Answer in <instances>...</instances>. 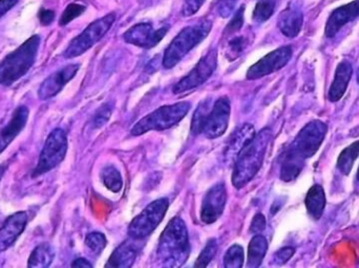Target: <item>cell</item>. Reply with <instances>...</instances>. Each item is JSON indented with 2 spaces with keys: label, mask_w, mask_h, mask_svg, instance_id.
<instances>
[{
  "label": "cell",
  "mask_w": 359,
  "mask_h": 268,
  "mask_svg": "<svg viewBox=\"0 0 359 268\" xmlns=\"http://www.w3.org/2000/svg\"><path fill=\"white\" fill-rule=\"evenodd\" d=\"M217 65V50H211L203 57L194 69L175 85L174 94H180L202 85L215 73Z\"/></svg>",
  "instance_id": "obj_10"
},
{
  "label": "cell",
  "mask_w": 359,
  "mask_h": 268,
  "mask_svg": "<svg viewBox=\"0 0 359 268\" xmlns=\"http://www.w3.org/2000/svg\"><path fill=\"white\" fill-rule=\"evenodd\" d=\"M111 115V106L109 104L103 105L101 108L98 109L96 115L94 117V123L95 128H101L105 125V124L109 122V118Z\"/></svg>",
  "instance_id": "obj_37"
},
{
  "label": "cell",
  "mask_w": 359,
  "mask_h": 268,
  "mask_svg": "<svg viewBox=\"0 0 359 268\" xmlns=\"http://www.w3.org/2000/svg\"><path fill=\"white\" fill-rule=\"evenodd\" d=\"M190 108L191 104L188 102H180L160 107L157 111L140 120L133 128L132 134L138 136L153 130L159 132L174 127L185 118Z\"/></svg>",
  "instance_id": "obj_5"
},
{
  "label": "cell",
  "mask_w": 359,
  "mask_h": 268,
  "mask_svg": "<svg viewBox=\"0 0 359 268\" xmlns=\"http://www.w3.org/2000/svg\"><path fill=\"white\" fill-rule=\"evenodd\" d=\"M27 225L25 212H17L6 218L0 227V253L8 250L25 232Z\"/></svg>",
  "instance_id": "obj_16"
},
{
  "label": "cell",
  "mask_w": 359,
  "mask_h": 268,
  "mask_svg": "<svg viewBox=\"0 0 359 268\" xmlns=\"http://www.w3.org/2000/svg\"><path fill=\"white\" fill-rule=\"evenodd\" d=\"M227 192L223 183H217L205 194L201 208V219L206 225L215 223L223 214Z\"/></svg>",
  "instance_id": "obj_13"
},
{
  "label": "cell",
  "mask_w": 359,
  "mask_h": 268,
  "mask_svg": "<svg viewBox=\"0 0 359 268\" xmlns=\"http://www.w3.org/2000/svg\"><path fill=\"white\" fill-rule=\"evenodd\" d=\"M352 75H353V66L350 61L344 60L337 65L334 80L329 90L328 98L331 102H339L343 98L344 94L347 92Z\"/></svg>",
  "instance_id": "obj_19"
},
{
  "label": "cell",
  "mask_w": 359,
  "mask_h": 268,
  "mask_svg": "<svg viewBox=\"0 0 359 268\" xmlns=\"http://www.w3.org/2000/svg\"><path fill=\"white\" fill-rule=\"evenodd\" d=\"M244 250L238 244L228 248L224 256V267L226 268H241L244 265Z\"/></svg>",
  "instance_id": "obj_30"
},
{
  "label": "cell",
  "mask_w": 359,
  "mask_h": 268,
  "mask_svg": "<svg viewBox=\"0 0 359 268\" xmlns=\"http://www.w3.org/2000/svg\"><path fill=\"white\" fill-rule=\"evenodd\" d=\"M4 171H6L4 166H0V181H1L2 176H4Z\"/></svg>",
  "instance_id": "obj_45"
},
{
  "label": "cell",
  "mask_w": 359,
  "mask_h": 268,
  "mask_svg": "<svg viewBox=\"0 0 359 268\" xmlns=\"http://www.w3.org/2000/svg\"><path fill=\"white\" fill-rule=\"evenodd\" d=\"M138 256V246L134 241L123 242L116 248L115 252L109 257L105 267L128 268L133 267Z\"/></svg>",
  "instance_id": "obj_22"
},
{
  "label": "cell",
  "mask_w": 359,
  "mask_h": 268,
  "mask_svg": "<svg viewBox=\"0 0 359 268\" xmlns=\"http://www.w3.org/2000/svg\"><path fill=\"white\" fill-rule=\"evenodd\" d=\"M268 251V242L264 236L255 235L251 239L248 246V267H261L264 258H265L266 253Z\"/></svg>",
  "instance_id": "obj_25"
},
{
  "label": "cell",
  "mask_w": 359,
  "mask_h": 268,
  "mask_svg": "<svg viewBox=\"0 0 359 268\" xmlns=\"http://www.w3.org/2000/svg\"><path fill=\"white\" fill-rule=\"evenodd\" d=\"M266 218L263 214H257L250 225V232L253 234L261 233L265 230Z\"/></svg>",
  "instance_id": "obj_41"
},
{
  "label": "cell",
  "mask_w": 359,
  "mask_h": 268,
  "mask_svg": "<svg viewBox=\"0 0 359 268\" xmlns=\"http://www.w3.org/2000/svg\"><path fill=\"white\" fill-rule=\"evenodd\" d=\"M29 111L27 106L15 109L8 124L0 128V154L25 129L29 120Z\"/></svg>",
  "instance_id": "obj_18"
},
{
  "label": "cell",
  "mask_w": 359,
  "mask_h": 268,
  "mask_svg": "<svg viewBox=\"0 0 359 268\" xmlns=\"http://www.w3.org/2000/svg\"><path fill=\"white\" fill-rule=\"evenodd\" d=\"M255 134V128L250 124H244L236 130L230 137L229 143L225 150V160L227 162H236V156L248 141L253 139Z\"/></svg>",
  "instance_id": "obj_21"
},
{
  "label": "cell",
  "mask_w": 359,
  "mask_h": 268,
  "mask_svg": "<svg viewBox=\"0 0 359 268\" xmlns=\"http://www.w3.org/2000/svg\"><path fill=\"white\" fill-rule=\"evenodd\" d=\"M247 46V39L244 36H236L231 38L228 42L227 50H226V56L229 61L236 60L241 54H243Z\"/></svg>",
  "instance_id": "obj_32"
},
{
  "label": "cell",
  "mask_w": 359,
  "mask_h": 268,
  "mask_svg": "<svg viewBox=\"0 0 359 268\" xmlns=\"http://www.w3.org/2000/svg\"><path fill=\"white\" fill-rule=\"evenodd\" d=\"M295 250L291 246H286V248H280L276 255V261L278 265H284V263L288 262L293 255H294Z\"/></svg>",
  "instance_id": "obj_40"
},
{
  "label": "cell",
  "mask_w": 359,
  "mask_h": 268,
  "mask_svg": "<svg viewBox=\"0 0 359 268\" xmlns=\"http://www.w3.org/2000/svg\"><path fill=\"white\" fill-rule=\"evenodd\" d=\"M356 177H358V181H359V168L358 170V174H356Z\"/></svg>",
  "instance_id": "obj_46"
},
{
  "label": "cell",
  "mask_w": 359,
  "mask_h": 268,
  "mask_svg": "<svg viewBox=\"0 0 359 268\" xmlns=\"http://www.w3.org/2000/svg\"><path fill=\"white\" fill-rule=\"evenodd\" d=\"M236 0H219L217 4V10L219 16L229 18L236 8Z\"/></svg>",
  "instance_id": "obj_39"
},
{
  "label": "cell",
  "mask_w": 359,
  "mask_h": 268,
  "mask_svg": "<svg viewBox=\"0 0 359 268\" xmlns=\"http://www.w3.org/2000/svg\"><path fill=\"white\" fill-rule=\"evenodd\" d=\"M40 42L39 35L32 36L0 61V85H13L27 75L37 58Z\"/></svg>",
  "instance_id": "obj_3"
},
{
  "label": "cell",
  "mask_w": 359,
  "mask_h": 268,
  "mask_svg": "<svg viewBox=\"0 0 359 268\" xmlns=\"http://www.w3.org/2000/svg\"><path fill=\"white\" fill-rule=\"evenodd\" d=\"M304 15L295 4H290L278 16V25L286 37L295 38L303 29Z\"/></svg>",
  "instance_id": "obj_20"
},
{
  "label": "cell",
  "mask_w": 359,
  "mask_h": 268,
  "mask_svg": "<svg viewBox=\"0 0 359 268\" xmlns=\"http://www.w3.org/2000/svg\"><path fill=\"white\" fill-rule=\"evenodd\" d=\"M359 17V0H354L350 3L337 8L329 16L325 29V35L328 38H333L347 23L351 22Z\"/></svg>",
  "instance_id": "obj_17"
},
{
  "label": "cell",
  "mask_w": 359,
  "mask_h": 268,
  "mask_svg": "<svg viewBox=\"0 0 359 268\" xmlns=\"http://www.w3.org/2000/svg\"><path fill=\"white\" fill-rule=\"evenodd\" d=\"M18 1L19 0H0V18L4 16L11 8H14Z\"/></svg>",
  "instance_id": "obj_43"
},
{
  "label": "cell",
  "mask_w": 359,
  "mask_h": 268,
  "mask_svg": "<svg viewBox=\"0 0 359 268\" xmlns=\"http://www.w3.org/2000/svg\"><path fill=\"white\" fill-rule=\"evenodd\" d=\"M217 240L210 239L208 242H207L206 246H205L204 250L201 253L198 258L196 259V265L194 267L198 268H204L208 267L209 263L212 261V259L215 258V255H217Z\"/></svg>",
  "instance_id": "obj_31"
},
{
  "label": "cell",
  "mask_w": 359,
  "mask_h": 268,
  "mask_svg": "<svg viewBox=\"0 0 359 268\" xmlns=\"http://www.w3.org/2000/svg\"><path fill=\"white\" fill-rule=\"evenodd\" d=\"M212 22L203 19L196 24L184 27L168 46L162 59L165 69H172L190 52L198 46L210 33Z\"/></svg>",
  "instance_id": "obj_4"
},
{
  "label": "cell",
  "mask_w": 359,
  "mask_h": 268,
  "mask_svg": "<svg viewBox=\"0 0 359 268\" xmlns=\"http://www.w3.org/2000/svg\"><path fill=\"white\" fill-rule=\"evenodd\" d=\"M115 20V13H109L102 18L90 23L80 35L69 42V46L63 54L65 58H76V57L81 56L84 52H88L107 35Z\"/></svg>",
  "instance_id": "obj_6"
},
{
  "label": "cell",
  "mask_w": 359,
  "mask_h": 268,
  "mask_svg": "<svg viewBox=\"0 0 359 268\" xmlns=\"http://www.w3.org/2000/svg\"><path fill=\"white\" fill-rule=\"evenodd\" d=\"M271 139V129L265 128L255 134L241 150L234 162L232 173V183L236 189H242L257 174L263 164L266 151Z\"/></svg>",
  "instance_id": "obj_1"
},
{
  "label": "cell",
  "mask_w": 359,
  "mask_h": 268,
  "mask_svg": "<svg viewBox=\"0 0 359 268\" xmlns=\"http://www.w3.org/2000/svg\"><path fill=\"white\" fill-rule=\"evenodd\" d=\"M358 156L359 141L351 143L341 151L339 158H337V169L341 171V174L346 175V176L350 174L352 168H353L354 162L358 160Z\"/></svg>",
  "instance_id": "obj_27"
},
{
  "label": "cell",
  "mask_w": 359,
  "mask_h": 268,
  "mask_svg": "<svg viewBox=\"0 0 359 268\" xmlns=\"http://www.w3.org/2000/svg\"><path fill=\"white\" fill-rule=\"evenodd\" d=\"M190 254L189 236L183 219L180 217L170 221L162 233L158 246V261L164 267H180Z\"/></svg>",
  "instance_id": "obj_2"
},
{
  "label": "cell",
  "mask_w": 359,
  "mask_h": 268,
  "mask_svg": "<svg viewBox=\"0 0 359 268\" xmlns=\"http://www.w3.org/2000/svg\"><path fill=\"white\" fill-rule=\"evenodd\" d=\"M170 202L160 198L147 206L128 227V236L133 240H143L149 237L161 223L168 212Z\"/></svg>",
  "instance_id": "obj_7"
},
{
  "label": "cell",
  "mask_w": 359,
  "mask_h": 268,
  "mask_svg": "<svg viewBox=\"0 0 359 268\" xmlns=\"http://www.w3.org/2000/svg\"><path fill=\"white\" fill-rule=\"evenodd\" d=\"M230 101L227 97H222L215 101L211 111L205 115L203 121L201 134L205 135L207 139H217L225 134L229 124Z\"/></svg>",
  "instance_id": "obj_11"
},
{
  "label": "cell",
  "mask_w": 359,
  "mask_h": 268,
  "mask_svg": "<svg viewBox=\"0 0 359 268\" xmlns=\"http://www.w3.org/2000/svg\"><path fill=\"white\" fill-rule=\"evenodd\" d=\"M101 179L107 189L111 190L114 193L121 191L123 181H122L121 173L114 166H107L101 171Z\"/></svg>",
  "instance_id": "obj_28"
},
{
  "label": "cell",
  "mask_w": 359,
  "mask_h": 268,
  "mask_svg": "<svg viewBox=\"0 0 359 268\" xmlns=\"http://www.w3.org/2000/svg\"><path fill=\"white\" fill-rule=\"evenodd\" d=\"M79 64H69L48 76L38 90L40 100L46 101L57 96L79 71Z\"/></svg>",
  "instance_id": "obj_15"
},
{
  "label": "cell",
  "mask_w": 359,
  "mask_h": 268,
  "mask_svg": "<svg viewBox=\"0 0 359 268\" xmlns=\"http://www.w3.org/2000/svg\"><path fill=\"white\" fill-rule=\"evenodd\" d=\"M86 6L81 3H71L67 6L65 12L61 15L60 21H59V24L61 27H65V25L69 24V22L74 20V19L79 17L80 15L83 14L84 10H86Z\"/></svg>",
  "instance_id": "obj_33"
},
{
  "label": "cell",
  "mask_w": 359,
  "mask_h": 268,
  "mask_svg": "<svg viewBox=\"0 0 359 268\" xmlns=\"http://www.w3.org/2000/svg\"><path fill=\"white\" fill-rule=\"evenodd\" d=\"M276 10L274 0H261L257 2L253 10V20L257 23L266 22L273 15Z\"/></svg>",
  "instance_id": "obj_29"
},
{
  "label": "cell",
  "mask_w": 359,
  "mask_h": 268,
  "mask_svg": "<svg viewBox=\"0 0 359 268\" xmlns=\"http://www.w3.org/2000/svg\"><path fill=\"white\" fill-rule=\"evenodd\" d=\"M292 58V48L291 46H282L273 52L266 55L261 60L247 71L246 77L248 80L261 79L266 76L271 75L276 71H280L283 67L288 64Z\"/></svg>",
  "instance_id": "obj_12"
},
{
  "label": "cell",
  "mask_w": 359,
  "mask_h": 268,
  "mask_svg": "<svg viewBox=\"0 0 359 268\" xmlns=\"http://www.w3.org/2000/svg\"><path fill=\"white\" fill-rule=\"evenodd\" d=\"M327 132L328 127L326 124L320 120H314L299 132L287 151L304 160L312 157L320 150Z\"/></svg>",
  "instance_id": "obj_8"
},
{
  "label": "cell",
  "mask_w": 359,
  "mask_h": 268,
  "mask_svg": "<svg viewBox=\"0 0 359 268\" xmlns=\"http://www.w3.org/2000/svg\"><path fill=\"white\" fill-rule=\"evenodd\" d=\"M67 152V136L61 128L53 130L44 143L43 149L40 153L37 166L33 172V176L46 174L65 160Z\"/></svg>",
  "instance_id": "obj_9"
},
{
  "label": "cell",
  "mask_w": 359,
  "mask_h": 268,
  "mask_svg": "<svg viewBox=\"0 0 359 268\" xmlns=\"http://www.w3.org/2000/svg\"><path fill=\"white\" fill-rule=\"evenodd\" d=\"M208 111V101H204V102L201 103L198 111L194 113V118H192L191 130L194 134H201V128H202L203 121H204L205 115H207Z\"/></svg>",
  "instance_id": "obj_35"
},
{
  "label": "cell",
  "mask_w": 359,
  "mask_h": 268,
  "mask_svg": "<svg viewBox=\"0 0 359 268\" xmlns=\"http://www.w3.org/2000/svg\"><path fill=\"white\" fill-rule=\"evenodd\" d=\"M86 246L95 254L100 255L107 246V238L101 233H90L86 236Z\"/></svg>",
  "instance_id": "obj_34"
},
{
  "label": "cell",
  "mask_w": 359,
  "mask_h": 268,
  "mask_svg": "<svg viewBox=\"0 0 359 268\" xmlns=\"http://www.w3.org/2000/svg\"><path fill=\"white\" fill-rule=\"evenodd\" d=\"M55 253L52 246L48 244H42L38 246L32 252L27 261V267L29 268H46L52 265L54 260Z\"/></svg>",
  "instance_id": "obj_26"
},
{
  "label": "cell",
  "mask_w": 359,
  "mask_h": 268,
  "mask_svg": "<svg viewBox=\"0 0 359 268\" xmlns=\"http://www.w3.org/2000/svg\"><path fill=\"white\" fill-rule=\"evenodd\" d=\"M358 84H359V69H358Z\"/></svg>",
  "instance_id": "obj_47"
},
{
  "label": "cell",
  "mask_w": 359,
  "mask_h": 268,
  "mask_svg": "<svg viewBox=\"0 0 359 268\" xmlns=\"http://www.w3.org/2000/svg\"><path fill=\"white\" fill-rule=\"evenodd\" d=\"M308 214L314 220H320L326 208L327 199L324 188L320 185H314L310 188L305 199Z\"/></svg>",
  "instance_id": "obj_23"
},
{
  "label": "cell",
  "mask_w": 359,
  "mask_h": 268,
  "mask_svg": "<svg viewBox=\"0 0 359 268\" xmlns=\"http://www.w3.org/2000/svg\"><path fill=\"white\" fill-rule=\"evenodd\" d=\"M305 160L286 151L283 156L282 167H280V179L290 183L294 181L303 170Z\"/></svg>",
  "instance_id": "obj_24"
},
{
  "label": "cell",
  "mask_w": 359,
  "mask_h": 268,
  "mask_svg": "<svg viewBox=\"0 0 359 268\" xmlns=\"http://www.w3.org/2000/svg\"><path fill=\"white\" fill-rule=\"evenodd\" d=\"M72 267L88 268V267H93V265H90V263L88 262V261L86 260V259L79 258V259H76V260L74 261L73 265H72Z\"/></svg>",
  "instance_id": "obj_44"
},
{
  "label": "cell",
  "mask_w": 359,
  "mask_h": 268,
  "mask_svg": "<svg viewBox=\"0 0 359 268\" xmlns=\"http://www.w3.org/2000/svg\"><path fill=\"white\" fill-rule=\"evenodd\" d=\"M244 6H241L234 15L233 18L228 23L225 29V35H232V34L236 33L242 29L243 23H244Z\"/></svg>",
  "instance_id": "obj_36"
},
{
  "label": "cell",
  "mask_w": 359,
  "mask_h": 268,
  "mask_svg": "<svg viewBox=\"0 0 359 268\" xmlns=\"http://www.w3.org/2000/svg\"><path fill=\"white\" fill-rule=\"evenodd\" d=\"M206 0H184L183 6H182V14L184 16H192L196 14Z\"/></svg>",
  "instance_id": "obj_38"
},
{
  "label": "cell",
  "mask_w": 359,
  "mask_h": 268,
  "mask_svg": "<svg viewBox=\"0 0 359 268\" xmlns=\"http://www.w3.org/2000/svg\"><path fill=\"white\" fill-rule=\"evenodd\" d=\"M170 27H162L154 29L151 23H139L124 33V40L128 43L134 44L139 48H151L157 45L168 34Z\"/></svg>",
  "instance_id": "obj_14"
},
{
  "label": "cell",
  "mask_w": 359,
  "mask_h": 268,
  "mask_svg": "<svg viewBox=\"0 0 359 268\" xmlns=\"http://www.w3.org/2000/svg\"><path fill=\"white\" fill-rule=\"evenodd\" d=\"M38 18H39L40 23L43 27H48L55 20V12L53 10L40 8L39 13H38Z\"/></svg>",
  "instance_id": "obj_42"
}]
</instances>
